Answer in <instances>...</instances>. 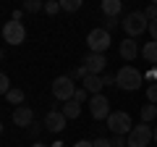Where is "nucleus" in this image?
<instances>
[{"label": "nucleus", "instance_id": "obj_1", "mask_svg": "<svg viewBox=\"0 0 157 147\" xmlns=\"http://www.w3.org/2000/svg\"><path fill=\"white\" fill-rule=\"evenodd\" d=\"M147 29H149V18L144 16V11H131V13H126V18H123V32L128 34L131 40L139 37V34H144Z\"/></svg>", "mask_w": 157, "mask_h": 147}, {"label": "nucleus", "instance_id": "obj_2", "mask_svg": "<svg viewBox=\"0 0 157 147\" xmlns=\"http://www.w3.org/2000/svg\"><path fill=\"white\" fill-rule=\"evenodd\" d=\"M115 81H118V87H121V89L134 92V89H139V87H141L144 76H141V71H136L134 66H123L121 71L115 74Z\"/></svg>", "mask_w": 157, "mask_h": 147}, {"label": "nucleus", "instance_id": "obj_3", "mask_svg": "<svg viewBox=\"0 0 157 147\" xmlns=\"http://www.w3.org/2000/svg\"><path fill=\"white\" fill-rule=\"evenodd\" d=\"M105 124H107V129H110L115 137H128L131 129H134L131 116L126 113V110H115V113H110V118H107Z\"/></svg>", "mask_w": 157, "mask_h": 147}, {"label": "nucleus", "instance_id": "obj_4", "mask_svg": "<svg viewBox=\"0 0 157 147\" xmlns=\"http://www.w3.org/2000/svg\"><path fill=\"white\" fill-rule=\"evenodd\" d=\"M86 45H89V53H97V55H105V50L113 45L110 40V32L107 29H92L89 34H86Z\"/></svg>", "mask_w": 157, "mask_h": 147}, {"label": "nucleus", "instance_id": "obj_5", "mask_svg": "<svg viewBox=\"0 0 157 147\" xmlns=\"http://www.w3.org/2000/svg\"><path fill=\"white\" fill-rule=\"evenodd\" d=\"M73 95H76V84H73L71 76H58L52 81V97L55 100L68 102V100H73Z\"/></svg>", "mask_w": 157, "mask_h": 147}, {"label": "nucleus", "instance_id": "obj_6", "mask_svg": "<svg viewBox=\"0 0 157 147\" xmlns=\"http://www.w3.org/2000/svg\"><path fill=\"white\" fill-rule=\"evenodd\" d=\"M152 139H155L152 126L139 124V126H134V129H131V134H128V147H149Z\"/></svg>", "mask_w": 157, "mask_h": 147}, {"label": "nucleus", "instance_id": "obj_7", "mask_svg": "<svg viewBox=\"0 0 157 147\" xmlns=\"http://www.w3.org/2000/svg\"><path fill=\"white\" fill-rule=\"evenodd\" d=\"M3 40L8 42V45H24V40H26V29H24L21 21H6V26H3Z\"/></svg>", "mask_w": 157, "mask_h": 147}, {"label": "nucleus", "instance_id": "obj_8", "mask_svg": "<svg viewBox=\"0 0 157 147\" xmlns=\"http://www.w3.org/2000/svg\"><path fill=\"white\" fill-rule=\"evenodd\" d=\"M89 113H92V118L94 121H107L110 118V100H107L105 95H94L89 100Z\"/></svg>", "mask_w": 157, "mask_h": 147}, {"label": "nucleus", "instance_id": "obj_9", "mask_svg": "<svg viewBox=\"0 0 157 147\" xmlns=\"http://www.w3.org/2000/svg\"><path fill=\"white\" fill-rule=\"evenodd\" d=\"M45 129L47 131H52V134H60L63 129H66V124H68V118L63 116V110H58V108H52V110H47V116H45Z\"/></svg>", "mask_w": 157, "mask_h": 147}, {"label": "nucleus", "instance_id": "obj_10", "mask_svg": "<svg viewBox=\"0 0 157 147\" xmlns=\"http://www.w3.org/2000/svg\"><path fill=\"white\" fill-rule=\"evenodd\" d=\"M11 121H13L16 126H24V129H29V126L34 124V110H32L29 105H18V108H13Z\"/></svg>", "mask_w": 157, "mask_h": 147}, {"label": "nucleus", "instance_id": "obj_11", "mask_svg": "<svg viewBox=\"0 0 157 147\" xmlns=\"http://www.w3.org/2000/svg\"><path fill=\"white\" fill-rule=\"evenodd\" d=\"M84 66L89 74H94V76H102L107 68V58L105 55H97V53H89V55L84 58Z\"/></svg>", "mask_w": 157, "mask_h": 147}, {"label": "nucleus", "instance_id": "obj_12", "mask_svg": "<svg viewBox=\"0 0 157 147\" xmlns=\"http://www.w3.org/2000/svg\"><path fill=\"white\" fill-rule=\"evenodd\" d=\"M118 55L123 58V61H134V58L139 55V45H136L131 37H126V40L121 42V47H118Z\"/></svg>", "mask_w": 157, "mask_h": 147}, {"label": "nucleus", "instance_id": "obj_13", "mask_svg": "<svg viewBox=\"0 0 157 147\" xmlns=\"http://www.w3.org/2000/svg\"><path fill=\"white\" fill-rule=\"evenodd\" d=\"M100 11H102V16H121V11H123V0H102Z\"/></svg>", "mask_w": 157, "mask_h": 147}, {"label": "nucleus", "instance_id": "obj_14", "mask_svg": "<svg viewBox=\"0 0 157 147\" xmlns=\"http://www.w3.org/2000/svg\"><path fill=\"white\" fill-rule=\"evenodd\" d=\"M102 87H105L102 76H94V74H89V76L84 79V89L89 92L92 97H94V95H102Z\"/></svg>", "mask_w": 157, "mask_h": 147}, {"label": "nucleus", "instance_id": "obj_15", "mask_svg": "<svg viewBox=\"0 0 157 147\" xmlns=\"http://www.w3.org/2000/svg\"><path fill=\"white\" fill-rule=\"evenodd\" d=\"M63 116H66L68 121L71 118H78V116H81V102H76V100H68V102H63Z\"/></svg>", "mask_w": 157, "mask_h": 147}, {"label": "nucleus", "instance_id": "obj_16", "mask_svg": "<svg viewBox=\"0 0 157 147\" xmlns=\"http://www.w3.org/2000/svg\"><path fill=\"white\" fill-rule=\"evenodd\" d=\"M141 58H144L147 63H155L157 66V42H147V45L141 47Z\"/></svg>", "mask_w": 157, "mask_h": 147}, {"label": "nucleus", "instance_id": "obj_17", "mask_svg": "<svg viewBox=\"0 0 157 147\" xmlns=\"http://www.w3.org/2000/svg\"><path fill=\"white\" fill-rule=\"evenodd\" d=\"M24 97H26V95H24V89H18V87H13V89L11 92H8V95H6V100L8 102H11V105H24Z\"/></svg>", "mask_w": 157, "mask_h": 147}, {"label": "nucleus", "instance_id": "obj_18", "mask_svg": "<svg viewBox=\"0 0 157 147\" xmlns=\"http://www.w3.org/2000/svg\"><path fill=\"white\" fill-rule=\"evenodd\" d=\"M157 118V105H141V124H149V121Z\"/></svg>", "mask_w": 157, "mask_h": 147}, {"label": "nucleus", "instance_id": "obj_19", "mask_svg": "<svg viewBox=\"0 0 157 147\" xmlns=\"http://www.w3.org/2000/svg\"><path fill=\"white\" fill-rule=\"evenodd\" d=\"M24 13H39V11H45V3L42 0H24Z\"/></svg>", "mask_w": 157, "mask_h": 147}, {"label": "nucleus", "instance_id": "obj_20", "mask_svg": "<svg viewBox=\"0 0 157 147\" xmlns=\"http://www.w3.org/2000/svg\"><path fill=\"white\" fill-rule=\"evenodd\" d=\"M42 131H45V124H32V126L26 129V134H29V139L39 142V137H42Z\"/></svg>", "mask_w": 157, "mask_h": 147}, {"label": "nucleus", "instance_id": "obj_21", "mask_svg": "<svg viewBox=\"0 0 157 147\" xmlns=\"http://www.w3.org/2000/svg\"><path fill=\"white\" fill-rule=\"evenodd\" d=\"M68 76H71L73 81H76V79H78V81H84L86 76H89V71H86V66H84V63H81V66H76V68H73L71 74H68Z\"/></svg>", "mask_w": 157, "mask_h": 147}, {"label": "nucleus", "instance_id": "obj_22", "mask_svg": "<svg viewBox=\"0 0 157 147\" xmlns=\"http://www.w3.org/2000/svg\"><path fill=\"white\" fill-rule=\"evenodd\" d=\"M58 11H63V3H60V0H47V3H45V13H50V16H52V13H58Z\"/></svg>", "mask_w": 157, "mask_h": 147}, {"label": "nucleus", "instance_id": "obj_23", "mask_svg": "<svg viewBox=\"0 0 157 147\" xmlns=\"http://www.w3.org/2000/svg\"><path fill=\"white\" fill-rule=\"evenodd\" d=\"M118 24H121V18H118V16H105V18H102V29H107V32H113Z\"/></svg>", "mask_w": 157, "mask_h": 147}, {"label": "nucleus", "instance_id": "obj_24", "mask_svg": "<svg viewBox=\"0 0 157 147\" xmlns=\"http://www.w3.org/2000/svg\"><path fill=\"white\" fill-rule=\"evenodd\" d=\"M60 3H63V11H68V13H73V11L81 8V0H60Z\"/></svg>", "mask_w": 157, "mask_h": 147}, {"label": "nucleus", "instance_id": "obj_25", "mask_svg": "<svg viewBox=\"0 0 157 147\" xmlns=\"http://www.w3.org/2000/svg\"><path fill=\"white\" fill-rule=\"evenodd\" d=\"M73 100H76V102H86V100H92V95L84 89V87H76V95H73Z\"/></svg>", "mask_w": 157, "mask_h": 147}, {"label": "nucleus", "instance_id": "obj_26", "mask_svg": "<svg viewBox=\"0 0 157 147\" xmlns=\"http://www.w3.org/2000/svg\"><path fill=\"white\" fill-rule=\"evenodd\" d=\"M147 100H149L152 105H157V81H152V84L147 87Z\"/></svg>", "mask_w": 157, "mask_h": 147}, {"label": "nucleus", "instance_id": "obj_27", "mask_svg": "<svg viewBox=\"0 0 157 147\" xmlns=\"http://www.w3.org/2000/svg\"><path fill=\"white\" fill-rule=\"evenodd\" d=\"M13 87H11V79H8V74H0V92L3 95H8Z\"/></svg>", "mask_w": 157, "mask_h": 147}, {"label": "nucleus", "instance_id": "obj_28", "mask_svg": "<svg viewBox=\"0 0 157 147\" xmlns=\"http://www.w3.org/2000/svg\"><path fill=\"white\" fill-rule=\"evenodd\" d=\"M102 81H105V87H118L115 74H102Z\"/></svg>", "mask_w": 157, "mask_h": 147}, {"label": "nucleus", "instance_id": "obj_29", "mask_svg": "<svg viewBox=\"0 0 157 147\" xmlns=\"http://www.w3.org/2000/svg\"><path fill=\"white\" fill-rule=\"evenodd\" d=\"M113 147H128V137H113Z\"/></svg>", "mask_w": 157, "mask_h": 147}, {"label": "nucleus", "instance_id": "obj_30", "mask_svg": "<svg viewBox=\"0 0 157 147\" xmlns=\"http://www.w3.org/2000/svg\"><path fill=\"white\" fill-rule=\"evenodd\" d=\"M92 145L94 147H113V142L105 139V137H97V139H92Z\"/></svg>", "mask_w": 157, "mask_h": 147}, {"label": "nucleus", "instance_id": "obj_31", "mask_svg": "<svg viewBox=\"0 0 157 147\" xmlns=\"http://www.w3.org/2000/svg\"><path fill=\"white\" fill-rule=\"evenodd\" d=\"M149 34H152V42H157V21H149Z\"/></svg>", "mask_w": 157, "mask_h": 147}, {"label": "nucleus", "instance_id": "obj_32", "mask_svg": "<svg viewBox=\"0 0 157 147\" xmlns=\"http://www.w3.org/2000/svg\"><path fill=\"white\" fill-rule=\"evenodd\" d=\"M21 16H24V8H18V11H13V16H11V21H21Z\"/></svg>", "mask_w": 157, "mask_h": 147}, {"label": "nucleus", "instance_id": "obj_33", "mask_svg": "<svg viewBox=\"0 0 157 147\" xmlns=\"http://www.w3.org/2000/svg\"><path fill=\"white\" fill-rule=\"evenodd\" d=\"M73 147H94V145H92L89 139H78V142H76V145H73Z\"/></svg>", "mask_w": 157, "mask_h": 147}, {"label": "nucleus", "instance_id": "obj_34", "mask_svg": "<svg viewBox=\"0 0 157 147\" xmlns=\"http://www.w3.org/2000/svg\"><path fill=\"white\" fill-rule=\"evenodd\" d=\"M152 131H155V142H157V126H152Z\"/></svg>", "mask_w": 157, "mask_h": 147}, {"label": "nucleus", "instance_id": "obj_35", "mask_svg": "<svg viewBox=\"0 0 157 147\" xmlns=\"http://www.w3.org/2000/svg\"><path fill=\"white\" fill-rule=\"evenodd\" d=\"M34 147H47V145H39V142H34Z\"/></svg>", "mask_w": 157, "mask_h": 147}]
</instances>
